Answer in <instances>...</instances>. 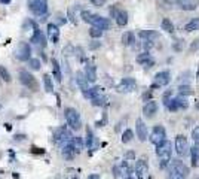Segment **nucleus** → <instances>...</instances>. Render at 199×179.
<instances>
[{
	"label": "nucleus",
	"instance_id": "obj_3",
	"mask_svg": "<svg viewBox=\"0 0 199 179\" xmlns=\"http://www.w3.org/2000/svg\"><path fill=\"white\" fill-rule=\"evenodd\" d=\"M19 81H21L22 85L27 87L31 91H37L39 90V84H37L36 78L30 72H27V70H19Z\"/></svg>",
	"mask_w": 199,
	"mask_h": 179
},
{
	"label": "nucleus",
	"instance_id": "obj_42",
	"mask_svg": "<svg viewBox=\"0 0 199 179\" xmlns=\"http://www.w3.org/2000/svg\"><path fill=\"white\" fill-rule=\"evenodd\" d=\"M89 34H91V37H101L103 36V30L101 28H98V27H92L91 30H89Z\"/></svg>",
	"mask_w": 199,
	"mask_h": 179
},
{
	"label": "nucleus",
	"instance_id": "obj_38",
	"mask_svg": "<svg viewBox=\"0 0 199 179\" xmlns=\"http://www.w3.org/2000/svg\"><path fill=\"white\" fill-rule=\"evenodd\" d=\"M192 139L196 148H199V127H195L192 130Z\"/></svg>",
	"mask_w": 199,
	"mask_h": 179
},
{
	"label": "nucleus",
	"instance_id": "obj_31",
	"mask_svg": "<svg viewBox=\"0 0 199 179\" xmlns=\"http://www.w3.org/2000/svg\"><path fill=\"white\" fill-rule=\"evenodd\" d=\"M43 84H45V90H46L48 93H52V91H54V84H52V79H51V76L48 73L43 76Z\"/></svg>",
	"mask_w": 199,
	"mask_h": 179
},
{
	"label": "nucleus",
	"instance_id": "obj_20",
	"mask_svg": "<svg viewBox=\"0 0 199 179\" xmlns=\"http://www.w3.org/2000/svg\"><path fill=\"white\" fill-rule=\"evenodd\" d=\"M141 39H144V40H155V39H159V33L158 32H155V30H141L140 33H138Z\"/></svg>",
	"mask_w": 199,
	"mask_h": 179
},
{
	"label": "nucleus",
	"instance_id": "obj_9",
	"mask_svg": "<svg viewBox=\"0 0 199 179\" xmlns=\"http://www.w3.org/2000/svg\"><path fill=\"white\" fill-rule=\"evenodd\" d=\"M149 172V164H147V160L144 157L138 158V161L135 163V175H137V179H144L146 175Z\"/></svg>",
	"mask_w": 199,
	"mask_h": 179
},
{
	"label": "nucleus",
	"instance_id": "obj_15",
	"mask_svg": "<svg viewBox=\"0 0 199 179\" xmlns=\"http://www.w3.org/2000/svg\"><path fill=\"white\" fill-rule=\"evenodd\" d=\"M83 75H85L88 82H95L97 81V69H95V66L94 64H86Z\"/></svg>",
	"mask_w": 199,
	"mask_h": 179
},
{
	"label": "nucleus",
	"instance_id": "obj_14",
	"mask_svg": "<svg viewBox=\"0 0 199 179\" xmlns=\"http://www.w3.org/2000/svg\"><path fill=\"white\" fill-rule=\"evenodd\" d=\"M91 24H92V27H98L101 30H107L108 27H110V23H108L107 18H103V17H100V15H94L92 17Z\"/></svg>",
	"mask_w": 199,
	"mask_h": 179
},
{
	"label": "nucleus",
	"instance_id": "obj_37",
	"mask_svg": "<svg viewBox=\"0 0 199 179\" xmlns=\"http://www.w3.org/2000/svg\"><path fill=\"white\" fill-rule=\"evenodd\" d=\"M178 91H180V96H190V94H193V90H192L190 85H180L178 87Z\"/></svg>",
	"mask_w": 199,
	"mask_h": 179
},
{
	"label": "nucleus",
	"instance_id": "obj_45",
	"mask_svg": "<svg viewBox=\"0 0 199 179\" xmlns=\"http://www.w3.org/2000/svg\"><path fill=\"white\" fill-rule=\"evenodd\" d=\"M91 3L94 6H104L106 5V0H91Z\"/></svg>",
	"mask_w": 199,
	"mask_h": 179
},
{
	"label": "nucleus",
	"instance_id": "obj_21",
	"mask_svg": "<svg viewBox=\"0 0 199 179\" xmlns=\"http://www.w3.org/2000/svg\"><path fill=\"white\" fill-rule=\"evenodd\" d=\"M76 81H77L79 88L82 90V93H85V91H88V90H89V87H88V81H86V78H85V75H83L82 72H77V73H76Z\"/></svg>",
	"mask_w": 199,
	"mask_h": 179
},
{
	"label": "nucleus",
	"instance_id": "obj_28",
	"mask_svg": "<svg viewBox=\"0 0 199 179\" xmlns=\"http://www.w3.org/2000/svg\"><path fill=\"white\" fill-rule=\"evenodd\" d=\"M91 100H92V104H94V106H106V104H107V99H106V96H103V94H100V96L94 97Z\"/></svg>",
	"mask_w": 199,
	"mask_h": 179
},
{
	"label": "nucleus",
	"instance_id": "obj_23",
	"mask_svg": "<svg viewBox=\"0 0 199 179\" xmlns=\"http://www.w3.org/2000/svg\"><path fill=\"white\" fill-rule=\"evenodd\" d=\"M195 30H199V18H193V19H190V21L184 26V32H187V33L195 32Z\"/></svg>",
	"mask_w": 199,
	"mask_h": 179
},
{
	"label": "nucleus",
	"instance_id": "obj_26",
	"mask_svg": "<svg viewBox=\"0 0 199 179\" xmlns=\"http://www.w3.org/2000/svg\"><path fill=\"white\" fill-rule=\"evenodd\" d=\"M189 152H190V155H192V166H193V167L199 166V148L193 146L192 149H189Z\"/></svg>",
	"mask_w": 199,
	"mask_h": 179
},
{
	"label": "nucleus",
	"instance_id": "obj_8",
	"mask_svg": "<svg viewBox=\"0 0 199 179\" xmlns=\"http://www.w3.org/2000/svg\"><path fill=\"white\" fill-rule=\"evenodd\" d=\"M166 137V131L162 126H156V127L152 130V134H150V142L155 143V145H159L160 142H164Z\"/></svg>",
	"mask_w": 199,
	"mask_h": 179
},
{
	"label": "nucleus",
	"instance_id": "obj_7",
	"mask_svg": "<svg viewBox=\"0 0 199 179\" xmlns=\"http://www.w3.org/2000/svg\"><path fill=\"white\" fill-rule=\"evenodd\" d=\"M137 87V82L134 78H124L119 84H117L116 90L119 93H132Z\"/></svg>",
	"mask_w": 199,
	"mask_h": 179
},
{
	"label": "nucleus",
	"instance_id": "obj_13",
	"mask_svg": "<svg viewBox=\"0 0 199 179\" xmlns=\"http://www.w3.org/2000/svg\"><path fill=\"white\" fill-rule=\"evenodd\" d=\"M156 112H158V103L153 102V100H149L143 106V115L146 118H153Z\"/></svg>",
	"mask_w": 199,
	"mask_h": 179
},
{
	"label": "nucleus",
	"instance_id": "obj_55",
	"mask_svg": "<svg viewBox=\"0 0 199 179\" xmlns=\"http://www.w3.org/2000/svg\"><path fill=\"white\" fill-rule=\"evenodd\" d=\"M196 78H198V79H199V70H198V73H196Z\"/></svg>",
	"mask_w": 199,
	"mask_h": 179
},
{
	"label": "nucleus",
	"instance_id": "obj_52",
	"mask_svg": "<svg viewBox=\"0 0 199 179\" xmlns=\"http://www.w3.org/2000/svg\"><path fill=\"white\" fill-rule=\"evenodd\" d=\"M100 46V43H91V48L94 49V48H98Z\"/></svg>",
	"mask_w": 199,
	"mask_h": 179
},
{
	"label": "nucleus",
	"instance_id": "obj_19",
	"mask_svg": "<svg viewBox=\"0 0 199 179\" xmlns=\"http://www.w3.org/2000/svg\"><path fill=\"white\" fill-rule=\"evenodd\" d=\"M115 18H116V23L119 27H125L128 24V12L124 11V9H119Z\"/></svg>",
	"mask_w": 199,
	"mask_h": 179
},
{
	"label": "nucleus",
	"instance_id": "obj_53",
	"mask_svg": "<svg viewBox=\"0 0 199 179\" xmlns=\"http://www.w3.org/2000/svg\"><path fill=\"white\" fill-rule=\"evenodd\" d=\"M196 109H199V100L196 102Z\"/></svg>",
	"mask_w": 199,
	"mask_h": 179
},
{
	"label": "nucleus",
	"instance_id": "obj_33",
	"mask_svg": "<svg viewBox=\"0 0 199 179\" xmlns=\"http://www.w3.org/2000/svg\"><path fill=\"white\" fill-rule=\"evenodd\" d=\"M94 139H95V137H94V134H92V130L88 127L86 128V142H85V143H86V146H88L89 149L94 148Z\"/></svg>",
	"mask_w": 199,
	"mask_h": 179
},
{
	"label": "nucleus",
	"instance_id": "obj_41",
	"mask_svg": "<svg viewBox=\"0 0 199 179\" xmlns=\"http://www.w3.org/2000/svg\"><path fill=\"white\" fill-rule=\"evenodd\" d=\"M28 64L33 70H39L40 69V60L39 58H30L28 60Z\"/></svg>",
	"mask_w": 199,
	"mask_h": 179
},
{
	"label": "nucleus",
	"instance_id": "obj_32",
	"mask_svg": "<svg viewBox=\"0 0 199 179\" xmlns=\"http://www.w3.org/2000/svg\"><path fill=\"white\" fill-rule=\"evenodd\" d=\"M175 100H177V106H178V109H187V108H189V102H187V99H186L184 96H178V97H175Z\"/></svg>",
	"mask_w": 199,
	"mask_h": 179
},
{
	"label": "nucleus",
	"instance_id": "obj_39",
	"mask_svg": "<svg viewBox=\"0 0 199 179\" xmlns=\"http://www.w3.org/2000/svg\"><path fill=\"white\" fill-rule=\"evenodd\" d=\"M180 8L184 11H195L196 9V3H190V2H181L180 3Z\"/></svg>",
	"mask_w": 199,
	"mask_h": 179
},
{
	"label": "nucleus",
	"instance_id": "obj_29",
	"mask_svg": "<svg viewBox=\"0 0 199 179\" xmlns=\"http://www.w3.org/2000/svg\"><path fill=\"white\" fill-rule=\"evenodd\" d=\"M164 103H165V106L168 108V111L175 112L177 109H178V106H177V100H175V99H165Z\"/></svg>",
	"mask_w": 199,
	"mask_h": 179
},
{
	"label": "nucleus",
	"instance_id": "obj_16",
	"mask_svg": "<svg viewBox=\"0 0 199 179\" xmlns=\"http://www.w3.org/2000/svg\"><path fill=\"white\" fill-rule=\"evenodd\" d=\"M173 170H175L177 173H180V175H183V176H187V175H189V167H187L183 161H180V160L173 161Z\"/></svg>",
	"mask_w": 199,
	"mask_h": 179
},
{
	"label": "nucleus",
	"instance_id": "obj_47",
	"mask_svg": "<svg viewBox=\"0 0 199 179\" xmlns=\"http://www.w3.org/2000/svg\"><path fill=\"white\" fill-rule=\"evenodd\" d=\"M31 152H33V154H45V149H42V148H36V146H33V148H31Z\"/></svg>",
	"mask_w": 199,
	"mask_h": 179
},
{
	"label": "nucleus",
	"instance_id": "obj_27",
	"mask_svg": "<svg viewBox=\"0 0 199 179\" xmlns=\"http://www.w3.org/2000/svg\"><path fill=\"white\" fill-rule=\"evenodd\" d=\"M160 27H162V30H165L166 33H174V24L171 23V19H169V18H164Z\"/></svg>",
	"mask_w": 199,
	"mask_h": 179
},
{
	"label": "nucleus",
	"instance_id": "obj_48",
	"mask_svg": "<svg viewBox=\"0 0 199 179\" xmlns=\"http://www.w3.org/2000/svg\"><path fill=\"white\" fill-rule=\"evenodd\" d=\"M198 48H199V39H198V40H195V42L192 43L190 51H195V49H198Z\"/></svg>",
	"mask_w": 199,
	"mask_h": 179
},
{
	"label": "nucleus",
	"instance_id": "obj_56",
	"mask_svg": "<svg viewBox=\"0 0 199 179\" xmlns=\"http://www.w3.org/2000/svg\"><path fill=\"white\" fill-rule=\"evenodd\" d=\"M198 179H199V176H198Z\"/></svg>",
	"mask_w": 199,
	"mask_h": 179
},
{
	"label": "nucleus",
	"instance_id": "obj_11",
	"mask_svg": "<svg viewBox=\"0 0 199 179\" xmlns=\"http://www.w3.org/2000/svg\"><path fill=\"white\" fill-rule=\"evenodd\" d=\"M30 54H31L30 45L28 43H19V46L15 51V57L19 61H27V60H30Z\"/></svg>",
	"mask_w": 199,
	"mask_h": 179
},
{
	"label": "nucleus",
	"instance_id": "obj_1",
	"mask_svg": "<svg viewBox=\"0 0 199 179\" xmlns=\"http://www.w3.org/2000/svg\"><path fill=\"white\" fill-rule=\"evenodd\" d=\"M171 142L164 140L159 145H156V155L159 158V166L164 169L168 163L171 161Z\"/></svg>",
	"mask_w": 199,
	"mask_h": 179
},
{
	"label": "nucleus",
	"instance_id": "obj_30",
	"mask_svg": "<svg viewBox=\"0 0 199 179\" xmlns=\"http://www.w3.org/2000/svg\"><path fill=\"white\" fill-rule=\"evenodd\" d=\"M52 69H54V76H55V79H57L58 82H61V70H59L58 61L55 58L52 60Z\"/></svg>",
	"mask_w": 199,
	"mask_h": 179
},
{
	"label": "nucleus",
	"instance_id": "obj_17",
	"mask_svg": "<svg viewBox=\"0 0 199 179\" xmlns=\"http://www.w3.org/2000/svg\"><path fill=\"white\" fill-rule=\"evenodd\" d=\"M48 37L52 40V43H57L59 40V30L55 24H48Z\"/></svg>",
	"mask_w": 199,
	"mask_h": 179
},
{
	"label": "nucleus",
	"instance_id": "obj_35",
	"mask_svg": "<svg viewBox=\"0 0 199 179\" xmlns=\"http://www.w3.org/2000/svg\"><path fill=\"white\" fill-rule=\"evenodd\" d=\"M132 137H134V131L128 128V130H125L124 133H122V142L124 143H129L132 140Z\"/></svg>",
	"mask_w": 199,
	"mask_h": 179
},
{
	"label": "nucleus",
	"instance_id": "obj_5",
	"mask_svg": "<svg viewBox=\"0 0 199 179\" xmlns=\"http://www.w3.org/2000/svg\"><path fill=\"white\" fill-rule=\"evenodd\" d=\"M189 142H187V139L184 134H178V136L175 137V151L177 154L180 155V157H186L187 154H189Z\"/></svg>",
	"mask_w": 199,
	"mask_h": 179
},
{
	"label": "nucleus",
	"instance_id": "obj_22",
	"mask_svg": "<svg viewBox=\"0 0 199 179\" xmlns=\"http://www.w3.org/2000/svg\"><path fill=\"white\" fill-rule=\"evenodd\" d=\"M134 42H135V36H134L132 32H125L122 34V43L125 46H131Z\"/></svg>",
	"mask_w": 199,
	"mask_h": 179
},
{
	"label": "nucleus",
	"instance_id": "obj_40",
	"mask_svg": "<svg viewBox=\"0 0 199 179\" xmlns=\"http://www.w3.org/2000/svg\"><path fill=\"white\" fill-rule=\"evenodd\" d=\"M80 17H82V19L85 21V23H89V24H91V21H92V17H94V14H91L89 11H82Z\"/></svg>",
	"mask_w": 199,
	"mask_h": 179
},
{
	"label": "nucleus",
	"instance_id": "obj_18",
	"mask_svg": "<svg viewBox=\"0 0 199 179\" xmlns=\"http://www.w3.org/2000/svg\"><path fill=\"white\" fill-rule=\"evenodd\" d=\"M31 42L36 43V45H40V46H45V43H46V39L42 33V30H39L37 27L34 28V34L31 36Z\"/></svg>",
	"mask_w": 199,
	"mask_h": 179
},
{
	"label": "nucleus",
	"instance_id": "obj_12",
	"mask_svg": "<svg viewBox=\"0 0 199 179\" xmlns=\"http://www.w3.org/2000/svg\"><path fill=\"white\" fill-rule=\"evenodd\" d=\"M135 131H137V137L140 139L141 142H144L146 139H147V126L144 124V121L141 118H138L135 121Z\"/></svg>",
	"mask_w": 199,
	"mask_h": 179
},
{
	"label": "nucleus",
	"instance_id": "obj_44",
	"mask_svg": "<svg viewBox=\"0 0 199 179\" xmlns=\"http://www.w3.org/2000/svg\"><path fill=\"white\" fill-rule=\"evenodd\" d=\"M184 48V40H177V43L174 45V49L175 51H181Z\"/></svg>",
	"mask_w": 199,
	"mask_h": 179
},
{
	"label": "nucleus",
	"instance_id": "obj_34",
	"mask_svg": "<svg viewBox=\"0 0 199 179\" xmlns=\"http://www.w3.org/2000/svg\"><path fill=\"white\" fill-rule=\"evenodd\" d=\"M150 60H152V55L149 54V51L143 52V54H140V55L137 57V61H138L140 64H143V66H144V64H146L147 61H150Z\"/></svg>",
	"mask_w": 199,
	"mask_h": 179
},
{
	"label": "nucleus",
	"instance_id": "obj_49",
	"mask_svg": "<svg viewBox=\"0 0 199 179\" xmlns=\"http://www.w3.org/2000/svg\"><path fill=\"white\" fill-rule=\"evenodd\" d=\"M116 6H117V5H115L113 8L110 9V15H112V17H113V18L116 17V14H117V8H116Z\"/></svg>",
	"mask_w": 199,
	"mask_h": 179
},
{
	"label": "nucleus",
	"instance_id": "obj_54",
	"mask_svg": "<svg viewBox=\"0 0 199 179\" xmlns=\"http://www.w3.org/2000/svg\"><path fill=\"white\" fill-rule=\"evenodd\" d=\"M125 179H135V178H132V176H128V178H125Z\"/></svg>",
	"mask_w": 199,
	"mask_h": 179
},
{
	"label": "nucleus",
	"instance_id": "obj_51",
	"mask_svg": "<svg viewBox=\"0 0 199 179\" xmlns=\"http://www.w3.org/2000/svg\"><path fill=\"white\" fill-rule=\"evenodd\" d=\"M12 0H0V3H3V5H9Z\"/></svg>",
	"mask_w": 199,
	"mask_h": 179
},
{
	"label": "nucleus",
	"instance_id": "obj_4",
	"mask_svg": "<svg viewBox=\"0 0 199 179\" xmlns=\"http://www.w3.org/2000/svg\"><path fill=\"white\" fill-rule=\"evenodd\" d=\"M28 5L31 12L37 17H43L48 12V0H30Z\"/></svg>",
	"mask_w": 199,
	"mask_h": 179
},
{
	"label": "nucleus",
	"instance_id": "obj_2",
	"mask_svg": "<svg viewBox=\"0 0 199 179\" xmlns=\"http://www.w3.org/2000/svg\"><path fill=\"white\" fill-rule=\"evenodd\" d=\"M66 119H67V124L70 126V128L71 130H80V127H82V119H80V113L76 111V109H73V108H67L66 109Z\"/></svg>",
	"mask_w": 199,
	"mask_h": 179
},
{
	"label": "nucleus",
	"instance_id": "obj_43",
	"mask_svg": "<svg viewBox=\"0 0 199 179\" xmlns=\"http://www.w3.org/2000/svg\"><path fill=\"white\" fill-rule=\"evenodd\" d=\"M169 179H186V176H183L180 173H177L175 170L171 172V175H169Z\"/></svg>",
	"mask_w": 199,
	"mask_h": 179
},
{
	"label": "nucleus",
	"instance_id": "obj_25",
	"mask_svg": "<svg viewBox=\"0 0 199 179\" xmlns=\"http://www.w3.org/2000/svg\"><path fill=\"white\" fill-rule=\"evenodd\" d=\"M71 145H73V149H75L76 154H79L83 149V140L82 137H71Z\"/></svg>",
	"mask_w": 199,
	"mask_h": 179
},
{
	"label": "nucleus",
	"instance_id": "obj_50",
	"mask_svg": "<svg viewBox=\"0 0 199 179\" xmlns=\"http://www.w3.org/2000/svg\"><path fill=\"white\" fill-rule=\"evenodd\" d=\"M88 179H100V175H89Z\"/></svg>",
	"mask_w": 199,
	"mask_h": 179
},
{
	"label": "nucleus",
	"instance_id": "obj_46",
	"mask_svg": "<svg viewBox=\"0 0 199 179\" xmlns=\"http://www.w3.org/2000/svg\"><path fill=\"white\" fill-rule=\"evenodd\" d=\"M152 48H153V40H144V49L149 51Z\"/></svg>",
	"mask_w": 199,
	"mask_h": 179
},
{
	"label": "nucleus",
	"instance_id": "obj_24",
	"mask_svg": "<svg viewBox=\"0 0 199 179\" xmlns=\"http://www.w3.org/2000/svg\"><path fill=\"white\" fill-rule=\"evenodd\" d=\"M101 90H103L101 87H94V88H89L88 91H85L83 96H85L86 99H94V97H97V96H100V94H103Z\"/></svg>",
	"mask_w": 199,
	"mask_h": 179
},
{
	"label": "nucleus",
	"instance_id": "obj_10",
	"mask_svg": "<svg viewBox=\"0 0 199 179\" xmlns=\"http://www.w3.org/2000/svg\"><path fill=\"white\" fill-rule=\"evenodd\" d=\"M171 82V73L168 70H162L155 75V84L153 87H165Z\"/></svg>",
	"mask_w": 199,
	"mask_h": 179
},
{
	"label": "nucleus",
	"instance_id": "obj_6",
	"mask_svg": "<svg viewBox=\"0 0 199 179\" xmlns=\"http://www.w3.org/2000/svg\"><path fill=\"white\" fill-rule=\"evenodd\" d=\"M71 133L67 130L66 127H61L58 128L55 133H54V140H55V143H58V145H64V143H67V142H70L71 140Z\"/></svg>",
	"mask_w": 199,
	"mask_h": 179
},
{
	"label": "nucleus",
	"instance_id": "obj_36",
	"mask_svg": "<svg viewBox=\"0 0 199 179\" xmlns=\"http://www.w3.org/2000/svg\"><path fill=\"white\" fill-rule=\"evenodd\" d=\"M0 78L5 81V82H10V75H9V72H8V69L5 67V66H0Z\"/></svg>",
	"mask_w": 199,
	"mask_h": 179
}]
</instances>
